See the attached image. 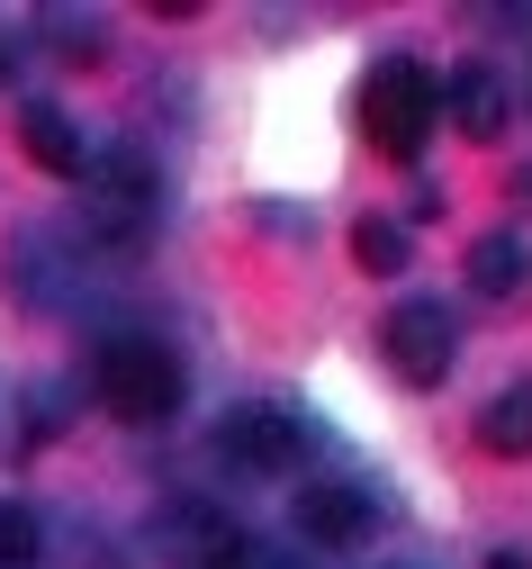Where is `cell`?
Masks as SVG:
<instances>
[{"instance_id":"6da1fadb","label":"cell","mask_w":532,"mask_h":569,"mask_svg":"<svg viewBox=\"0 0 532 569\" xmlns=\"http://www.w3.org/2000/svg\"><path fill=\"white\" fill-rule=\"evenodd\" d=\"M181 362H172V343H154V335H109L100 343V398H109V416H127V425H163V416H181Z\"/></svg>"},{"instance_id":"7a4b0ae2","label":"cell","mask_w":532,"mask_h":569,"mask_svg":"<svg viewBox=\"0 0 532 569\" xmlns=\"http://www.w3.org/2000/svg\"><path fill=\"white\" fill-rule=\"evenodd\" d=\"M433 118H442L433 73H424L415 54H389V63L370 73V91H361V136H370L389 163H415V146H424V127H433Z\"/></svg>"},{"instance_id":"3957f363","label":"cell","mask_w":532,"mask_h":569,"mask_svg":"<svg viewBox=\"0 0 532 569\" xmlns=\"http://www.w3.org/2000/svg\"><path fill=\"white\" fill-rule=\"evenodd\" d=\"M379 343H389V371H398L406 389H433V380L451 371V352H461V326H451L442 299H398L389 326H379Z\"/></svg>"},{"instance_id":"277c9868","label":"cell","mask_w":532,"mask_h":569,"mask_svg":"<svg viewBox=\"0 0 532 569\" xmlns=\"http://www.w3.org/2000/svg\"><path fill=\"white\" fill-rule=\"evenodd\" d=\"M82 208H91V227L100 236H118V244H135L144 227H154V163L144 154H100L91 163V181H82Z\"/></svg>"},{"instance_id":"5b68a950","label":"cell","mask_w":532,"mask_h":569,"mask_svg":"<svg viewBox=\"0 0 532 569\" xmlns=\"http://www.w3.org/2000/svg\"><path fill=\"white\" fill-rule=\"evenodd\" d=\"M217 452L253 479H280V470H298V416L289 407H225Z\"/></svg>"},{"instance_id":"8992f818","label":"cell","mask_w":532,"mask_h":569,"mask_svg":"<svg viewBox=\"0 0 532 569\" xmlns=\"http://www.w3.org/2000/svg\"><path fill=\"white\" fill-rule=\"evenodd\" d=\"M298 533H308L317 551H361L370 542V488H352V479L298 488Z\"/></svg>"},{"instance_id":"52a82bcc","label":"cell","mask_w":532,"mask_h":569,"mask_svg":"<svg viewBox=\"0 0 532 569\" xmlns=\"http://www.w3.org/2000/svg\"><path fill=\"white\" fill-rule=\"evenodd\" d=\"M19 146H28V163L54 172V181H91V163H100V154L82 146V127H72L54 100H28V109H19Z\"/></svg>"},{"instance_id":"ba28073f","label":"cell","mask_w":532,"mask_h":569,"mask_svg":"<svg viewBox=\"0 0 532 569\" xmlns=\"http://www.w3.org/2000/svg\"><path fill=\"white\" fill-rule=\"evenodd\" d=\"M163 542H172V560H190V569H225L244 551V533L225 525L217 507H199V497H181V507L163 516Z\"/></svg>"},{"instance_id":"9c48e42d","label":"cell","mask_w":532,"mask_h":569,"mask_svg":"<svg viewBox=\"0 0 532 569\" xmlns=\"http://www.w3.org/2000/svg\"><path fill=\"white\" fill-rule=\"evenodd\" d=\"M442 109H451V127H461V136H479V146H496L505 118H514V100H505V82H496V73H451Z\"/></svg>"},{"instance_id":"30bf717a","label":"cell","mask_w":532,"mask_h":569,"mask_svg":"<svg viewBox=\"0 0 532 569\" xmlns=\"http://www.w3.org/2000/svg\"><path fill=\"white\" fill-rule=\"evenodd\" d=\"M479 443H488L496 461H523V452H532V380H514V389H496V398L479 407Z\"/></svg>"},{"instance_id":"8fae6325","label":"cell","mask_w":532,"mask_h":569,"mask_svg":"<svg viewBox=\"0 0 532 569\" xmlns=\"http://www.w3.org/2000/svg\"><path fill=\"white\" fill-rule=\"evenodd\" d=\"M514 280H523V244H514V236H479V244H470V290H479V299H505Z\"/></svg>"},{"instance_id":"7c38bea8","label":"cell","mask_w":532,"mask_h":569,"mask_svg":"<svg viewBox=\"0 0 532 569\" xmlns=\"http://www.w3.org/2000/svg\"><path fill=\"white\" fill-rule=\"evenodd\" d=\"M352 262H361V271H379V280H389V271H406V227L361 218V227H352Z\"/></svg>"},{"instance_id":"4fadbf2b","label":"cell","mask_w":532,"mask_h":569,"mask_svg":"<svg viewBox=\"0 0 532 569\" xmlns=\"http://www.w3.org/2000/svg\"><path fill=\"white\" fill-rule=\"evenodd\" d=\"M46 37L63 46V63H100V10H46Z\"/></svg>"},{"instance_id":"5bb4252c","label":"cell","mask_w":532,"mask_h":569,"mask_svg":"<svg viewBox=\"0 0 532 569\" xmlns=\"http://www.w3.org/2000/svg\"><path fill=\"white\" fill-rule=\"evenodd\" d=\"M28 560H37V516L19 497H0V569H28Z\"/></svg>"},{"instance_id":"9a60e30c","label":"cell","mask_w":532,"mask_h":569,"mask_svg":"<svg viewBox=\"0 0 532 569\" xmlns=\"http://www.w3.org/2000/svg\"><path fill=\"white\" fill-rule=\"evenodd\" d=\"M225 569H317V560H289V551H271V542H253V533H244V551L225 560Z\"/></svg>"},{"instance_id":"2e32d148","label":"cell","mask_w":532,"mask_h":569,"mask_svg":"<svg viewBox=\"0 0 532 569\" xmlns=\"http://www.w3.org/2000/svg\"><path fill=\"white\" fill-rule=\"evenodd\" d=\"M488 569H532V551H488Z\"/></svg>"},{"instance_id":"e0dca14e","label":"cell","mask_w":532,"mask_h":569,"mask_svg":"<svg viewBox=\"0 0 532 569\" xmlns=\"http://www.w3.org/2000/svg\"><path fill=\"white\" fill-rule=\"evenodd\" d=\"M10 63H19V46H10V37H0V82H10Z\"/></svg>"}]
</instances>
